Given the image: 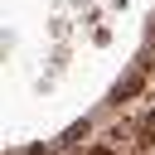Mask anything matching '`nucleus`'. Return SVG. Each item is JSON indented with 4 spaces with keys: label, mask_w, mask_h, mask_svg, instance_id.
Wrapping results in <instances>:
<instances>
[{
    "label": "nucleus",
    "mask_w": 155,
    "mask_h": 155,
    "mask_svg": "<svg viewBox=\"0 0 155 155\" xmlns=\"http://www.w3.org/2000/svg\"><path fill=\"white\" fill-rule=\"evenodd\" d=\"M140 140H145V145L155 140V111H145V121H140Z\"/></svg>",
    "instance_id": "f03ea898"
},
{
    "label": "nucleus",
    "mask_w": 155,
    "mask_h": 155,
    "mask_svg": "<svg viewBox=\"0 0 155 155\" xmlns=\"http://www.w3.org/2000/svg\"><path fill=\"white\" fill-rule=\"evenodd\" d=\"M92 155H116V150H107V145H97V150H92Z\"/></svg>",
    "instance_id": "7ed1b4c3"
},
{
    "label": "nucleus",
    "mask_w": 155,
    "mask_h": 155,
    "mask_svg": "<svg viewBox=\"0 0 155 155\" xmlns=\"http://www.w3.org/2000/svg\"><path fill=\"white\" fill-rule=\"evenodd\" d=\"M140 87H145V73H131V78L116 87V102H131V97H140Z\"/></svg>",
    "instance_id": "f257e3e1"
},
{
    "label": "nucleus",
    "mask_w": 155,
    "mask_h": 155,
    "mask_svg": "<svg viewBox=\"0 0 155 155\" xmlns=\"http://www.w3.org/2000/svg\"><path fill=\"white\" fill-rule=\"evenodd\" d=\"M150 39H155V29H150Z\"/></svg>",
    "instance_id": "20e7f679"
}]
</instances>
